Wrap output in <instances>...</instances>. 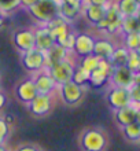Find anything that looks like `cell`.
I'll use <instances>...</instances> for the list:
<instances>
[{"label":"cell","mask_w":140,"mask_h":151,"mask_svg":"<svg viewBox=\"0 0 140 151\" xmlns=\"http://www.w3.org/2000/svg\"><path fill=\"white\" fill-rule=\"evenodd\" d=\"M136 1H137V3H140V0H136Z\"/></svg>","instance_id":"40"},{"label":"cell","mask_w":140,"mask_h":151,"mask_svg":"<svg viewBox=\"0 0 140 151\" xmlns=\"http://www.w3.org/2000/svg\"><path fill=\"white\" fill-rule=\"evenodd\" d=\"M17 151H43V150H40L36 146H32V144H24V146L17 148Z\"/></svg>","instance_id":"36"},{"label":"cell","mask_w":140,"mask_h":151,"mask_svg":"<svg viewBox=\"0 0 140 151\" xmlns=\"http://www.w3.org/2000/svg\"><path fill=\"white\" fill-rule=\"evenodd\" d=\"M10 133V124L4 119V117H0V143H4Z\"/></svg>","instance_id":"31"},{"label":"cell","mask_w":140,"mask_h":151,"mask_svg":"<svg viewBox=\"0 0 140 151\" xmlns=\"http://www.w3.org/2000/svg\"><path fill=\"white\" fill-rule=\"evenodd\" d=\"M81 12H83V8L73 7V6L65 4V3H62V1L59 3V17H62L65 21H67L69 24H70L72 21H74L76 18H78Z\"/></svg>","instance_id":"25"},{"label":"cell","mask_w":140,"mask_h":151,"mask_svg":"<svg viewBox=\"0 0 140 151\" xmlns=\"http://www.w3.org/2000/svg\"><path fill=\"white\" fill-rule=\"evenodd\" d=\"M33 33H34V48L40 50V51L47 52L54 44H56L54 36L51 35V32L48 30L45 25L37 26L33 30Z\"/></svg>","instance_id":"15"},{"label":"cell","mask_w":140,"mask_h":151,"mask_svg":"<svg viewBox=\"0 0 140 151\" xmlns=\"http://www.w3.org/2000/svg\"><path fill=\"white\" fill-rule=\"evenodd\" d=\"M32 80L34 83L37 93L41 95H52V92L55 91L56 84L54 83L52 77L50 76L47 69H43L40 72L34 73V76H32Z\"/></svg>","instance_id":"10"},{"label":"cell","mask_w":140,"mask_h":151,"mask_svg":"<svg viewBox=\"0 0 140 151\" xmlns=\"http://www.w3.org/2000/svg\"><path fill=\"white\" fill-rule=\"evenodd\" d=\"M126 68L133 73V74H139L140 73V56L139 51H129L128 52V59H126Z\"/></svg>","instance_id":"28"},{"label":"cell","mask_w":140,"mask_h":151,"mask_svg":"<svg viewBox=\"0 0 140 151\" xmlns=\"http://www.w3.org/2000/svg\"><path fill=\"white\" fill-rule=\"evenodd\" d=\"M99 60L100 59L98 56H95L93 54H89V55H85L81 58V62L78 63V66H81L87 73H91L96 68V65L99 63Z\"/></svg>","instance_id":"29"},{"label":"cell","mask_w":140,"mask_h":151,"mask_svg":"<svg viewBox=\"0 0 140 151\" xmlns=\"http://www.w3.org/2000/svg\"><path fill=\"white\" fill-rule=\"evenodd\" d=\"M39 0H18V3H19V7L25 8V10H28L29 7H32L34 3H37Z\"/></svg>","instance_id":"34"},{"label":"cell","mask_w":140,"mask_h":151,"mask_svg":"<svg viewBox=\"0 0 140 151\" xmlns=\"http://www.w3.org/2000/svg\"><path fill=\"white\" fill-rule=\"evenodd\" d=\"M110 72H111V65L108 63V60L100 59L96 68L89 73V84H92L96 88L104 87L108 81Z\"/></svg>","instance_id":"12"},{"label":"cell","mask_w":140,"mask_h":151,"mask_svg":"<svg viewBox=\"0 0 140 151\" xmlns=\"http://www.w3.org/2000/svg\"><path fill=\"white\" fill-rule=\"evenodd\" d=\"M36 95H37V91H36V87H34V83H33L32 77L22 80L15 87L17 99L19 100V102H22L24 104H26V106L36 98Z\"/></svg>","instance_id":"14"},{"label":"cell","mask_w":140,"mask_h":151,"mask_svg":"<svg viewBox=\"0 0 140 151\" xmlns=\"http://www.w3.org/2000/svg\"><path fill=\"white\" fill-rule=\"evenodd\" d=\"M0 151H8V148L4 146V143H0Z\"/></svg>","instance_id":"39"},{"label":"cell","mask_w":140,"mask_h":151,"mask_svg":"<svg viewBox=\"0 0 140 151\" xmlns=\"http://www.w3.org/2000/svg\"><path fill=\"white\" fill-rule=\"evenodd\" d=\"M93 44H95V37H92L88 33H76L74 39V45H73V52L78 56H85L92 54Z\"/></svg>","instance_id":"17"},{"label":"cell","mask_w":140,"mask_h":151,"mask_svg":"<svg viewBox=\"0 0 140 151\" xmlns=\"http://www.w3.org/2000/svg\"><path fill=\"white\" fill-rule=\"evenodd\" d=\"M124 47L128 51H139L140 50V32H133L124 35Z\"/></svg>","instance_id":"26"},{"label":"cell","mask_w":140,"mask_h":151,"mask_svg":"<svg viewBox=\"0 0 140 151\" xmlns=\"http://www.w3.org/2000/svg\"><path fill=\"white\" fill-rule=\"evenodd\" d=\"M45 26L48 28V30L51 32V35L55 39L56 44H60L65 40V37L67 36L69 33L72 32V25L69 24L67 21H65L62 17H56L54 19H51L50 22L45 24Z\"/></svg>","instance_id":"11"},{"label":"cell","mask_w":140,"mask_h":151,"mask_svg":"<svg viewBox=\"0 0 140 151\" xmlns=\"http://www.w3.org/2000/svg\"><path fill=\"white\" fill-rule=\"evenodd\" d=\"M128 50L121 45V47H116L113 51L111 56L108 58V63L111 65V68H117V66H125L126 65V59H128Z\"/></svg>","instance_id":"22"},{"label":"cell","mask_w":140,"mask_h":151,"mask_svg":"<svg viewBox=\"0 0 140 151\" xmlns=\"http://www.w3.org/2000/svg\"><path fill=\"white\" fill-rule=\"evenodd\" d=\"M60 1L65 4H69V6H73V7H77V8L84 7V0H60Z\"/></svg>","instance_id":"33"},{"label":"cell","mask_w":140,"mask_h":151,"mask_svg":"<svg viewBox=\"0 0 140 151\" xmlns=\"http://www.w3.org/2000/svg\"><path fill=\"white\" fill-rule=\"evenodd\" d=\"M140 103H131L122 109L114 110V118L116 122L120 127H125L128 124H132L135 121H139L140 114Z\"/></svg>","instance_id":"8"},{"label":"cell","mask_w":140,"mask_h":151,"mask_svg":"<svg viewBox=\"0 0 140 151\" xmlns=\"http://www.w3.org/2000/svg\"><path fill=\"white\" fill-rule=\"evenodd\" d=\"M69 54H70V52H67L65 48H62L60 45H58V44H54V45L45 52V58H47L45 69L51 68L52 65H55V63H58V62H60V60L69 58Z\"/></svg>","instance_id":"20"},{"label":"cell","mask_w":140,"mask_h":151,"mask_svg":"<svg viewBox=\"0 0 140 151\" xmlns=\"http://www.w3.org/2000/svg\"><path fill=\"white\" fill-rule=\"evenodd\" d=\"M111 0H84L85 4H93V6H107Z\"/></svg>","instance_id":"35"},{"label":"cell","mask_w":140,"mask_h":151,"mask_svg":"<svg viewBox=\"0 0 140 151\" xmlns=\"http://www.w3.org/2000/svg\"><path fill=\"white\" fill-rule=\"evenodd\" d=\"M140 24H139V17H122L120 25V32L124 35H129L133 32H139Z\"/></svg>","instance_id":"24"},{"label":"cell","mask_w":140,"mask_h":151,"mask_svg":"<svg viewBox=\"0 0 140 151\" xmlns=\"http://www.w3.org/2000/svg\"><path fill=\"white\" fill-rule=\"evenodd\" d=\"M74 68H76V63L70 58H66V59L60 60L58 63L52 65L47 70L50 73V76L52 77V80H54V83L56 84V87H60L62 84L72 81Z\"/></svg>","instance_id":"4"},{"label":"cell","mask_w":140,"mask_h":151,"mask_svg":"<svg viewBox=\"0 0 140 151\" xmlns=\"http://www.w3.org/2000/svg\"><path fill=\"white\" fill-rule=\"evenodd\" d=\"M107 104L113 110H118L125 106L131 104V96H129V89L118 87H110L106 95Z\"/></svg>","instance_id":"7"},{"label":"cell","mask_w":140,"mask_h":151,"mask_svg":"<svg viewBox=\"0 0 140 151\" xmlns=\"http://www.w3.org/2000/svg\"><path fill=\"white\" fill-rule=\"evenodd\" d=\"M54 107V100L52 95H41L37 93L36 98L28 104L29 111L36 117H44L52 110Z\"/></svg>","instance_id":"9"},{"label":"cell","mask_w":140,"mask_h":151,"mask_svg":"<svg viewBox=\"0 0 140 151\" xmlns=\"http://www.w3.org/2000/svg\"><path fill=\"white\" fill-rule=\"evenodd\" d=\"M18 7H19L18 0H0V10H1L4 14L15 11Z\"/></svg>","instance_id":"30"},{"label":"cell","mask_w":140,"mask_h":151,"mask_svg":"<svg viewBox=\"0 0 140 151\" xmlns=\"http://www.w3.org/2000/svg\"><path fill=\"white\" fill-rule=\"evenodd\" d=\"M121 132L124 137L128 142H132V143H137L140 140V124L139 121H135L132 124H128L125 127H121Z\"/></svg>","instance_id":"23"},{"label":"cell","mask_w":140,"mask_h":151,"mask_svg":"<svg viewBox=\"0 0 140 151\" xmlns=\"http://www.w3.org/2000/svg\"><path fill=\"white\" fill-rule=\"evenodd\" d=\"M59 92H60V98L67 106H74V104L80 103L83 98H84L85 89L84 87H80L74 84L73 81L65 83L59 87Z\"/></svg>","instance_id":"6"},{"label":"cell","mask_w":140,"mask_h":151,"mask_svg":"<svg viewBox=\"0 0 140 151\" xmlns=\"http://www.w3.org/2000/svg\"><path fill=\"white\" fill-rule=\"evenodd\" d=\"M45 62H47L45 52L40 51L37 48H33V50H29V51L21 54V63L24 69L33 74L45 69Z\"/></svg>","instance_id":"5"},{"label":"cell","mask_w":140,"mask_h":151,"mask_svg":"<svg viewBox=\"0 0 140 151\" xmlns=\"http://www.w3.org/2000/svg\"><path fill=\"white\" fill-rule=\"evenodd\" d=\"M116 45L113 44L111 40L108 39H95V44H93V51L92 54L98 56L99 59L108 60V58L111 56L113 51H114Z\"/></svg>","instance_id":"18"},{"label":"cell","mask_w":140,"mask_h":151,"mask_svg":"<svg viewBox=\"0 0 140 151\" xmlns=\"http://www.w3.org/2000/svg\"><path fill=\"white\" fill-rule=\"evenodd\" d=\"M59 3L60 0H39L28 8V12L40 25H45L51 19L59 17Z\"/></svg>","instance_id":"2"},{"label":"cell","mask_w":140,"mask_h":151,"mask_svg":"<svg viewBox=\"0 0 140 151\" xmlns=\"http://www.w3.org/2000/svg\"><path fill=\"white\" fill-rule=\"evenodd\" d=\"M4 15H6V14H4V12L0 10V28H1V26L4 25Z\"/></svg>","instance_id":"38"},{"label":"cell","mask_w":140,"mask_h":151,"mask_svg":"<svg viewBox=\"0 0 140 151\" xmlns=\"http://www.w3.org/2000/svg\"><path fill=\"white\" fill-rule=\"evenodd\" d=\"M72 81L77 85H80V87H84L87 84L89 83V73H87L84 69L76 65V68H74V72H73V77H72Z\"/></svg>","instance_id":"27"},{"label":"cell","mask_w":140,"mask_h":151,"mask_svg":"<svg viewBox=\"0 0 140 151\" xmlns=\"http://www.w3.org/2000/svg\"><path fill=\"white\" fill-rule=\"evenodd\" d=\"M129 96H131V103H140V92L139 84H133L129 88Z\"/></svg>","instance_id":"32"},{"label":"cell","mask_w":140,"mask_h":151,"mask_svg":"<svg viewBox=\"0 0 140 151\" xmlns=\"http://www.w3.org/2000/svg\"><path fill=\"white\" fill-rule=\"evenodd\" d=\"M116 3L122 17H139L140 3L136 0H117Z\"/></svg>","instance_id":"21"},{"label":"cell","mask_w":140,"mask_h":151,"mask_svg":"<svg viewBox=\"0 0 140 151\" xmlns=\"http://www.w3.org/2000/svg\"><path fill=\"white\" fill-rule=\"evenodd\" d=\"M104 19L107 21V28H106V32L104 33L113 35V33L120 32V25H121V21H122V15H121L120 10L117 7L116 1H110L107 4Z\"/></svg>","instance_id":"16"},{"label":"cell","mask_w":140,"mask_h":151,"mask_svg":"<svg viewBox=\"0 0 140 151\" xmlns=\"http://www.w3.org/2000/svg\"><path fill=\"white\" fill-rule=\"evenodd\" d=\"M78 144L83 151H104L107 148L108 137L99 128H87L81 132Z\"/></svg>","instance_id":"1"},{"label":"cell","mask_w":140,"mask_h":151,"mask_svg":"<svg viewBox=\"0 0 140 151\" xmlns=\"http://www.w3.org/2000/svg\"><path fill=\"white\" fill-rule=\"evenodd\" d=\"M6 104H7V98H6V95H4L3 92L0 91V111L4 109Z\"/></svg>","instance_id":"37"},{"label":"cell","mask_w":140,"mask_h":151,"mask_svg":"<svg viewBox=\"0 0 140 151\" xmlns=\"http://www.w3.org/2000/svg\"><path fill=\"white\" fill-rule=\"evenodd\" d=\"M12 43L15 48L22 54L34 48V33L33 29H19L12 35Z\"/></svg>","instance_id":"13"},{"label":"cell","mask_w":140,"mask_h":151,"mask_svg":"<svg viewBox=\"0 0 140 151\" xmlns=\"http://www.w3.org/2000/svg\"><path fill=\"white\" fill-rule=\"evenodd\" d=\"M106 7H107V6H93V4L84 3L83 12H84L87 21L95 26L99 21H102L104 18V15H106Z\"/></svg>","instance_id":"19"},{"label":"cell","mask_w":140,"mask_h":151,"mask_svg":"<svg viewBox=\"0 0 140 151\" xmlns=\"http://www.w3.org/2000/svg\"><path fill=\"white\" fill-rule=\"evenodd\" d=\"M139 74H133L126 66H117L111 68V72L108 76V81L110 87H118V88H129L133 84H139Z\"/></svg>","instance_id":"3"}]
</instances>
